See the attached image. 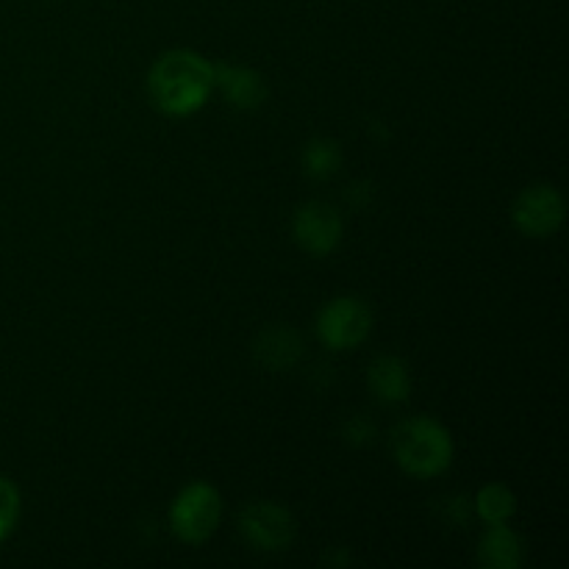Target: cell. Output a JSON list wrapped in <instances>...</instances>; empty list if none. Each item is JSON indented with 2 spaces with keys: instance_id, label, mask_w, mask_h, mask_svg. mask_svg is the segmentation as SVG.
Here are the masks:
<instances>
[{
  "instance_id": "30bf717a",
  "label": "cell",
  "mask_w": 569,
  "mask_h": 569,
  "mask_svg": "<svg viewBox=\"0 0 569 569\" xmlns=\"http://www.w3.org/2000/svg\"><path fill=\"white\" fill-rule=\"evenodd\" d=\"M367 383H370L372 395L381 403H406L411 398V376L409 367L398 356H378L370 367H367Z\"/></svg>"
},
{
  "instance_id": "4fadbf2b",
  "label": "cell",
  "mask_w": 569,
  "mask_h": 569,
  "mask_svg": "<svg viewBox=\"0 0 569 569\" xmlns=\"http://www.w3.org/2000/svg\"><path fill=\"white\" fill-rule=\"evenodd\" d=\"M303 164L311 178L326 181V178H331L342 167V148L333 139H315V142L306 144Z\"/></svg>"
},
{
  "instance_id": "ba28073f",
  "label": "cell",
  "mask_w": 569,
  "mask_h": 569,
  "mask_svg": "<svg viewBox=\"0 0 569 569\" xmlns=\"http://www.w3.org/2000/svg\"><path fill=\"white\" fill-rule=\"evenodd\" d=\"M214 87L220 89L222 98L239 111H256L267 100V81L250 67L237 64H217L214 67Z\"/></svg>"
},
{
  "instance_id": "5b68a950",
  "label": "cell",
  "mask_w": 569,
  "mask_h": 569,
  "mask_svg": "<svg viewBox=\"0 0 569 569\" xmlns=\"http://www.w3.org/2000/svg\"><path fill=\"white\" fill-rule=\"evenodd\" d=\"M567 206L565 198L556 187L548 183H537L517 194L515 206H511V220H515L517 231L526 233L531 239L553 237L561 226H565Z\"/></svg>"
},
{
  "instance_id": "9a60e30c",
  "label": "cell",
  "mask_w": 569,
  "mask_h": 569,
  "mask_svg": "<svg viewBox=\"0 0 569 569\" xmlns=\"http://www.w3.org/2000/svg\"><path fill=\"white\" fill-rule=\"evenodd\" d=\"M372 433H376V428H372V422L367 420V417H353V420L345 426V439H348L350 445H367L372 442Z\"/></svg>"
},
{
  "instance_id": "5bb4252c",
  "label": "cell",
  "mask_w": 569,
  "mask_h": 569,
  "mask_svg": "<svg viewBox=\"0 0 569 569\" xmlns=\"http://www.w3.org/2000/svg\"><path fill=\"white\" fill-rule=\"evenodd\" d=\"M20 520V492L6 476H0V542L9 539V533Z\"/></svg>"
},
{
  "instance_id": "8992f818",
  "label": "cell",
  "mask_w": 569,
  "mask_h": 569,
  "mask_svg": "<svg viewBox=\"0 0 569 569\" xmlns=\"http://www.w3.org/2000/svg\"><path fill=\"white\" fill-rule=\"evenodd\" d=\"M239 528H242V537L264 553H281L295 539L292 515L272 500H256L244 506L239 515Z\"/></svg>"
},
{
  "instance_id": "7c38bea8",
  "label": "cell",
  "mask_w": 569,
  "mask_h": 569,
  "mask_svg": "<svg viewBox=\"0 0 569 569\" xmlns=\"http://www.w3.org/2000/svg\"><path fill=\"white\" fill-rule=\"evenodd\" d=\"M476 511L487 526L509 522L517 511L515 492H511L509 487H503V483H487V487L476 495Z\"/></svg>"
},
{
  "instance_id": "52a82bcc",
  "label": "cell",
  "mask_w": 569,
  "mask_h": 569,
  "mask_svg": "<svg viewBox=\"0 0 569 569\" xmlns=\"http://www.w3.org/2000/svg\"><path fill=\"white\" fill-rule=\"evenodd\" d=\"M342 231V214H339L331 203H320V200L300 206L292 222L295 242H298L309 256H317V259L331 256L333 250L339 248Z\"/></svg>"
},
{
  "instance_id": "7a4b0ae2",
  "label": "cell",
  "mask_w": 569,
  "mask_h": 569,
  "mask_svg": "<svg viewBox=\"0 0 569 569\" xmlns=\"http://www.w3.org/2000/svg\"><path fill=\"white\" fill-rule=\"evenodd\" d=\"M392 453L409 476L437 478L453 465V437L431 417H411L392 431Z\"/></svg>"
},
{
  "instance_id": "277c9868",
  "label": "cell",
  "mask_w": 569,
  "mask_h": 569,
  "mask_svg": "<svg viewBox=\"0 0 569 569\" xmlns=\"http://www.w3.org/2000/svg\"><path fill=\"white\" fill-rule=\"evenodd\" d=\"M372 331V311L359 298H333L317 315V337L331 350L359 348Z\"/></svg>"
},
{
  "instance_id": "8fae6325",
  "label": "cell",
  "mask_w": 569,
  "mask_h": 569,
  "mask_svg": "<svg viewBox=\"0 0 569 569\" xmlns=\"http://www.w3.org/2000/svg\"><path fill=\"white\" fill-rule=\"evenodd\" d=\"M478 561L487 569H517L522 561V542L506 522L489 526L478 542Z\"/></svg>"
},
{
  "instance_id": "6da1fadb",
  "label": "cell",
  "mask_w": 569,
  "mask_h": 569,
  "mask_svg": "<svg viewBox=\"0 0 569 569\" xmlns=\"http://www.w3.org/2000/svg\"><path fill=\"white\" fill-rule=\"evenodd\" d=\"M148 92L161 114H194L214 92V64L194 50H170L150 67Z\"/></svg>"
},
{
  "instance_id": "9c48e42d",
  "label": "cell",
  "mask_w": 569,
  "mask_h": 569,
  "mask_svg": "<svg viewBox=\"0 0 569 569\" xmlns=\"http://www.w3.org/2000/svg\"><path fill=\"white\" fill-rule=\"evenodd\" d=\"M253 356L264 370L283 372L292 370L303 356V339L289 326H270L256 337Z\"/></svg>"
},
{
  "instance_id": "3957f363",
  "label": "cell",
  "mask_w": 569,
  "mask_h": 569,
  "mask_svg": "<svg viewBox=\"0 0 569 569\" xmlns=\"http://www.w3.org/2000/svg\"><path fill=\"white\" fill-rule=\"evenodd\" d=\"M220 517V492L206 481H192L189 487H183L170 506L172 533L187 545H203L217 531Z\"/></svg>"
}]
</instances>
